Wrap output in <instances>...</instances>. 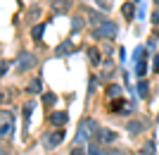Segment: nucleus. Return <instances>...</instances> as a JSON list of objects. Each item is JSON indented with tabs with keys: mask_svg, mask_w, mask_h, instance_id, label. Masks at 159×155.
Instances as JSON below:
<instances>
[{
	"mask_svg": "<svg viewBox=\"0 0 159 155\" xmlns=\"http://www.w3.org/2000/svg\"><path fill=\"white\" fill-rule=\"evenodd\" d=\"M95 2H98V7H100V10H105V12L112 7V0H95Z\"/></svg>",
	"mask_w": 159,
	"mask_h": 155,
	"instance_id": "obj_19",
	"label": "nucleus"
},
{
	"mask_svg": "<svg viewBox=\"0 0 159 155\" xmlns=\"http://www.w3.org/2000/svg\"><path fill=\"white\" fill-rule=\"evenodd\" d=\"M50 7H52L55 14H64L66 10L71 7V2H69V0H52V2H50Z\"/></svg>",
	"mask_w": 159,
	"mask_h": 155,
	"instance_id": "obj_5",
	"label": "nucleus"
},
{
	"mask_svg": "<svg viewBox=\"0 0 159 155\" xmlns=\"http://www.w3.org/2000/svg\"><path fill=\"white\" fill-rule=\"evenodd\" d=\"M98 138H100V141H105V143H114V141H116V134H114L112 129H100Z\"/></svg>",
	"mask_w": 159,
	"mask_h": 155,
	"instance_id": "obj_7",
	"label": "nucleus"
},
{
	"mask_svg": "<svg viewBox=\"0 0 159 155\" xmlns=\"http://www.w3.org/2000/svg\"><path fill=\"white\" fill-rule=\"evenodd\" d=\"M140 60H147V48L145 46H138L133 50V62H140Z\"/></svg>",
	"mask_w": 159,
	"mask_h": 155,
	"instance_id": "obj_10",
	"label": "nucleus"
},
{
	"mask_svg": "<svg viewBox=\"0 0 159 155\" xmlns=\"http://www.w3.org/2000/svg\"><path fill=\"white\" fill-rule=\"evenodd\" d=\"M40 88H43V81H40V79H33L31 84L26 86V93H40Z\"/></svg>",
	"mask_w": 159,
	"mask_h": 155,
	"instance_id": "obj_13",
	"label": "nucleus"
},
{
	"mask_svg": "<svg viewBox=\"0 0 159 155\" xmlns=\"http://www.w3.org/2000/svg\"><path fill=\"white\" fill-rule=\"evenodd\" d=\"M62 141H64V129H55V131H50V134L43 136V146H45L48 150L57 148Z\"/></svg>",
	"mask_w": 159,
	"mask_h": 155,
	"instance_id": "obj_2",
	"label": "nucleus"
},
{
	"mask_svg": "<svg viewBox=\"0 0 159 155\" xmlns=\"http://www.w3.org/2000/svg\"><path fill=\"white\" fill-rule=\"evenodd\" d=\"M71 27H74V31H79V29L83 27V22H81V17H76V19H74V24H71Z\"/></svg>",
	"mask_w": 159,
	"mask_h": 155,
	"instance_id": "obj_23",
	"label": "nucleus"
},
{
	"mask_svg": "<svg viewBox=\"0 0 159 155\" xmlns=\"http://www.w3.org/2000/svg\"><path fill=\"white\" fill-rule=\"evenodd\" d=\"M105 93L109 95V98H114V100H116V98H124V88H121L119 84H109Z\"/></svg>",
	"mask_w": 159,
	"mask_h": 155,
	"instance_id": "obj_6",
	"label": "nucleus"
},
{
	"mask_svg": "<svg viewBox=\"0 0 159 155\" xmlns=\"http://www.w3.org/2000/svg\"><path fill=\"white\" fill-rule=\"evenodd\" d=\"M152 67H154V72L159 74V55H154V62H152Z\"/></svg>",
	"mask_w": 159,
	"mask_h": 155,
	"instance_id": "obj_25",
	"label": "nucleus"
},
{
	"mask_svg": "<svg viewBox=\"0 0 159 155\" xmlns=\"http://www.w3.org/2000/svg\"><path fill=\"white\" fill-rule=\"evenodd\" d=\"M154 2H157V5H159V0H154Z\"/></svg>",
	"mask_w": 159,
	"mask_h": 155,
	"instance_id": "obj_27",
	"label": "nucleus"
},
{
	"mask_svg": "<svg viewBox=\"0 0 159 155\" xmlns=\"http://www.w3.org/2000/svg\"><path fill=\"white\" fill-rule=\"evenodd\" d=\"M66 122H69V115H66V112H52V115H48V124L55 127V129L66 127Z\"/></svg>",
	"mask_w": 159,
	"mask_h": 155,
	"instance_id": "obj_4",
	"label": "nucleus"
},
{
	"mask_svg": "<svg viewBox=\"0 0 159 155\" xmlns=\"http://www.w3.org/2000/svg\"><path fill=\"white\" fill-rule=\"evenodd\" d=\"M152 22H154V24H157V27H159V10H157V12L152 14Z\"/></svg>",
	"mask_w": 159,
	"mask_h": 155,
	"instance_id": "obj_26",
	"label": "nucleus"
},
{
	"mask_svg": "<svg viewBox=\"0 0 159 155\" xmlns=\"http://www.w3.org/2000/svg\"><path fill=\"white\" fill-rule=\"evenodd\" d=\"M88 155H107V153H102V148H100L98 143H90L88 146Z\"/></svg>",
	"mask_w": 159,
	"mask_h": 155,
	"instance_id": "obj_18",
	"label": "nucleus"
},
{
	"mask_svg": "<svg viewBox=\"0 0 159 155\" xmlns=\"http://www.w3.org/2000/svg\"><path fill=\"white\" fill-rule=\"evenodd\" d=\"M135 2H140V0H135Z\"/></svg>",
	"mask_w": 159,
	"mask_h": 155,
	"instance_id": "obj_28",
	"label": "nucleus"
},
{
	"mask_svg": "<svg viewBox=\"0 0 159 155\" xmlns=\"http://www.w3.org/2000/svg\"><path fill=\"white\" fill-rule=\"evenodd\" d=\"M71 50H74V43H71V41H64V43H60V46H57V50H55V53H57V57H62V55L71 53Z\"/></svg>",
	"mask_w": 159,
	"mask_h": 155,
	"instance_id": "obj_9",
	"label": "nucleus"
},
{
	"mask_svg": "<svg viewBox=\"0 0 159 155\" xmlns=\"http://www.w3.org/2000/svg\"><path fill=\"white\" fill-rule=\"evenodd\" d=\"M43 31H45V24H38V27H33V31H31V36L36 41H40V36H43Z\"/></svg>",
	"mask_w": 159,
	"mask_h": 155,
	"instance_id": "obj_16",
	"label": "nucleus"
},
{
	"mask_svg": "<svg viewBox=\"0 0 159 155\" xmlns=\"http://www.w3.org/2000/svg\"><path fill=\"white\" fill-rule=\"evenodd\" d=\"M95 88H98V79L93 76V79H90V93H95Z\"/></svg>",
	"mask_w": 159,
	"mask_h": 155,
	"instance_id": "obj_24",
	"label": "nucleus"
},
{
	"mask_svg": "<svg viewBox=\"0 0 159 155\" xmlns=\"http://www.w3.org/2000/svg\"><path fill=\"white\" fill-rule=\"evenodd\" d=\"M116 31H119V27L114 24V22H100L98 27H95V31H93V36L95 38H114L116 36Z\"/></svg>",
	"mask_w": 159,
	"mask_h": 155,
	"instance_id": "obj_1",
	"label": "nucleus"
},
{
	"mask_svg": "<svg viewBox=\"0 0 159 155\" xmlns=\"http://www.w3.org/2000/svg\"><path fill=\"white\" fill-rule=\"evenodd\" d=\"M143 153H145V155H154V141H147V146H145Z\"/></svg>",
	"mask_w": 159,
	"mask_h": 155,
	"instance_id": "obj_20",
	"label": "nucleus"
},
{
	"mask_svg": "<svg viewBox=\"0 0 159 155\" xmlns=\"http://www.w3.org/2000/svg\"><path fill=\"white\" fill-rule=\"evenodd\" d=\"M43 103H45V105H55V103H57V95L48 91V93H43Z\"/></svg>",
	"mask_w": 159,
	"mask_h": 155,
	"instance_id": "obj_17",
	"label": "nucleus"
},
{
	"mask_svg": "<svg viewBox=\"0 0 159 155\" xmlns=\"http://www.w3.org/2000/svg\"><path fill=\"white\" fill-rule=\"evenodd\" d=\"M143 129H145V122H128L126 124L128 134H138V131H143Z\"/></svg>",
	"mask_w": 159,
	"mask_h": 155,
	"instance_id": "obj_11",
	"label": "nucleus"
},
{
	"mask_svg": "<svg viewBox=\"0 0 159 155\" xmlns=\"http://www.w3.org/2000/svg\"><path fill=\"white\" fill-rule=\"evenodd\" d=\"M135 74H138L140 79H143V76L147 74V62H145V60H140V62H135Z\"/></svg>",
	"mask_w": 159,
	"mask_h": 155,
	"instance_id": "obj_14",
	"label": "nucleus"
},
{
	"mask_svg": "<svg viewBox=\"0 0 159 155\" xmlns=\"http://www.w3.org/2000/svg\"><path fill=\"white\" fill-rule=\"evenodd\" d=\"M88 60H90V65H95V67L100 65V50L98 48H88Z\"/></svg>",
	"mask_w": 159,
	"mask_h": 155,
	"instance_id": "obj_12",
	"label": "nucleus"
},
{
	"mask_svg": "<svg viewBox=\"0 0 159 155\" xmlns=\"http://www.w3.org/2000/svg\"><path fill=\"white\" fill-rule=\"evenodd\" d=\"M135 17H138L140 22L145 19V5H140V7H138V14H135Z\"/></svg>",
	"mask_w": 159,
	"mask_h": 155,
	"instance_id": "obj_22",
	"label": "nucleus"
},
{
	"mask_svg": "<svg viewBox=\"0 0 159 155\" xmlns=\"http://www.w3.org/2000/svg\"><path fill=\"white\" fill-rule=\"evenodd\" d=\"M135 91H138L140 98H147V93H150V86H147V81L140 79V84H138V88H135Z\"/></svg>",
	"mask_w": 159,
	"mask_h": 155,
	"instance_id": "obj_15",
	"label": "nucleus"
},
{
	"mask_svg": "<svg viewBox=\"0 0 159 155\" xmlns=\"http://www.w3.org/2000/svg\"><path fill=\"white\" fill-rule=\"evenodd\" d=\"M121 14H124L126 19H133V17L138 14V10H135V5H133V2H124V7H121Z\"/></svg>",
	"mask_w": 159,
	"mask_h": 155,
	"instance_id": "obj_8",
	"label": "nucleus"
},
{
	"mask_svg": "<svg viewBox=\"0 0 159 155\" xmlns=\"http://www.w3.org/2000/svg\"><path fill=\"white\" fill-rule=\"evenodd\" d=\"M69 155H88V150H83L81 146H76V148H74V150H71Z\"/></svg>",
	"mask_w": 159,
	"mask_h": 155,
	"instance_id": "obj_21",
	"label": "nucleus"
},
{
	"mask_svg": "<svg viewBox=\"0 0 159 155\" xmlns=\"http://www.w3.org/2000/svg\"><path fill=\"white\" fill-rule=\"evenodd\" d=\"M36 65H38V60H36L31 53H21V55H19V62H17L19 72H29V69H33Z\"/></svg>",
	"mask_w": 159,
	"mask_h": 155,
	"instance_id": "obj_3",
	"label": "nucleus"
}]
</instances>
